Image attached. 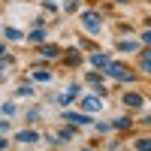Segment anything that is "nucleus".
I'll return each mask as SVG.
<instances>
[{
  "mask_svg": "<svg viewBox=\"0 0 151 151\" xmlns=\"http://www.w3.org/2000/svg\"><path fill=\"white\" fill-rule=\"evenodd\" d=\"M106 73L112 76V79H124V82H130V79H133V73H127V67H121V64H109Z\"/></svg>",
  "mask_w": 151,
  "mask_h": 151,
  "instance_id": "f257e3e1",
  "label": "nucleus"
},
{
  "mask_svg": "<svg viewBox=\"0 0 151 151\" xmlns=\"http://www.w3.org/2000/svg\"><path fill=\"white\" fill-rule=\"evenodd\" d=\"M85 30H88V33H100V18H97V12H85Z\"/></svg>",
  "mask_w": 151,
  "mask_h": 151,
  "instance_id": "f03ea898",
  "label": "nucleus"
},
{
  "mask_svg": "<svg viewBox=\"0 0 151 151\" xmlns=\"http://www.w3.org/2000/svg\"><path fill=\"white\" fill-rule=\"evenodd\" d=\"M15 139H18V142H24V145H30V142L40 139V136H36L33 130H24V133H18V136H15Z\"/></svg>",
  "mask_w": 151,
  "mask_h": 151,
  "instance_id": "7ed1b4c3",
  "label": "nucleus"
},
{
  "mask_svg": "<svg viewBox=\"0 0 151 151\" xmlns=\"http://www.w3.org/2000/svg\"><path fill=\"white\" fill-rule=\"evenodd\" d=\"M100 106H103V100H100V97H85V109H88V112H97Z\"/></svg>",
  "mask_w": 151,
  "mask_h": 151,
  "instance_id": "20e7f679",
  "label": "nucleus"
},
{
  "mask_svg": "<svg viewBox=\"0 0 151 151\" xmlns=\"http://www.w3.org/2000/svg\"><path fill=\"white\" fill-rule=\"evenodd\" d=\"M124 103H127L130 109H136V106H142V97L139 94H124Z\"/></svg>",
  "mask_w": 151,
  "mask_h": 151,
  "instance_id": "39448f33",
  "label": "nucleus"
},
{
  "mask_svg": "<svg viewBox=\"0 0 151 151\" xmlns=\"http://www.w3.org/2000/svg\"><path fill=\"white\" fill-rule=\"evenodd\" d=\"M91 64H94V67H109L112 60H109L106 55H100V52H97V55H91Z\"/></svg>",
  "mask_w": 151,
  "mask_h": 151,
  "instance_id": "423d86ee",
  "label": "nucleus"
},
{
  "mask_svg": "<svg viewBox=\"0 0 151 151\" xmlns=\"http://www.w3.org/2000/svg\"><path fill=\"white\" fill-rule=\"evenodd\" d=\"M64 118H67V121H73V124H88V121H91L88 115H76V112H67Z\"/></svg>",
  "mask_w": 151,
  "mask_h": 151,
  "instance_id": "0eeeda50",
  "label": "nucleus"
},
{
  "mask_svg": "<svg viewBox=\"0 0 151 151\" xmlns=\"http://www.w3.org/2000/svg\"><path fill=\"white\" fill-rule=\"evenodd\" d=\"M136 151H151V139H136Z\"/></svg>",
  "mask_w": 151,
  "mask_h": 151,
  "instance_id": "6e6552de",
  "label": "nucleus"
},
{
  "mask_svg": "<svg viewBox=\"0 0 151 151\" xmlns=\"http://www.w3.org/2000/svg\"><path fill=\"white\" fill-rule=\"evenodd\" d=\"M118 48H121V52H136V42H133V40H124Z\"/></svg>",
  "mask_w": 151,
  "mask_h": 151,
  "instance_id": "1a4fd4ad",
  "label": "nucleus"
},
{
  "mask_svg": "<svg viewBox=\"0 0 151 151\" xmlns=\"http://www.w3.org/2000/svg\"><path fill=\"white\" fill-rule=\"evenodd\" d=\"M142 70H148V73H151V48L142 55Z\"/></svg>",
  "mask_w": 151,
  "mask_h": 151,
  "instance_id": "9d476101",
  "label": "nucleus"
},
{
  "mask_svg": "<svg viewBox=\"0 0 151 151\" xmlns=\"http://www.w3.org/2000/svg\"><path fill=\"white\" fill-rule=\"evenodd\" d=\"M33 79H36V82H48V79H52V76H48L45 70H36V73H33Z\"/></svg>",
  "mask_w": 151,
  "mask_h": 151,
  "instance_id": "9b49d317",
  "label": "nucleus"
},
{
  "mask_svg": "<svg viewBox=\"0 0 151 151\" xmlns=\"http://www.w3.org/2000/svg\"><path fill=\"white\" fill-rule=\"evenodd\" d=\"M42 55H45V58H55V55H60V52H58L55 45H45V48H42Z\"/></svg>",
  "mask_w": 151,
  "mask_h": 151,
  "instance_id": "f8f14e48",
  "label": "nucleus"
},
{
  "mask_svg": "<svg viewBox=\"0 0 151 151\" xmlns=\"http://www.w3.org/2000/svg\"><path fill=\"white\" fill-rule=\"evenodd\" d=\"M30 94H33L30 85H21V88H18V97H30Z\"/></svg>",
  "mask_w": 151,
  "mask_h": 151,
  "instance_id": "ddd939ff",
  "label": "nucleus"
},
{
  "mask_svg": "<svg viewBox=\"0 0 151 151\" xmlns=\"http://www.w3.org/2000/svg\"><path fill=\"white\" fill-rule=\"evenodd\" d=\"M6 145H9V142H6V139H3V136H0V151H3V148H6Z\"/></svg>",
  "mask_w": 151,
  "mask_h": 151,
  "instance_id": "4468645a",
  "label": "nucleus"
},
{
  "mask_svg": "<svg viewBox=\"0 0 151 151\" xmlns=\"http://www.w3.org/2000/svg\"><path fill=\"white\" fill-rule=\"evenodd\" d=\"M142 40H145V42H151V30H145V36H142Z\"/></svg>",
  "mask_w": 151,
  "mask_h": 151,
  "instance_id": "2eb2a0df",
  "label": "nucleus"
},
{
  "mask_svg": "<svg viewBox=\"0 0 151 151\" xmlns=\"http://www.w3.org/2000/svg\"><path fill=\"white\" fill-rule=\"evenodd\" d=\"M45 3H52V0H45Z\"/></svg>",
  "mask_w": 151,
  "mask_h": 151,
  "instance_id": "dca6fc26",
  "label": "nucleus"
},
{
  "mask_svg": "<svg viewBox=\"0 0 151 151\" xmlns=\"http://www.w3.org/2000/svg\"><path fill=\"white\" fill-rule=\"evenodd\" d=\"M148 24H151V21H148Z\"/></svg>",
  "mask_w": 151,
  "mask_h": 151,
  "instance_id": "f3484780",
  "label": "nucleus"
}]
</instances>
